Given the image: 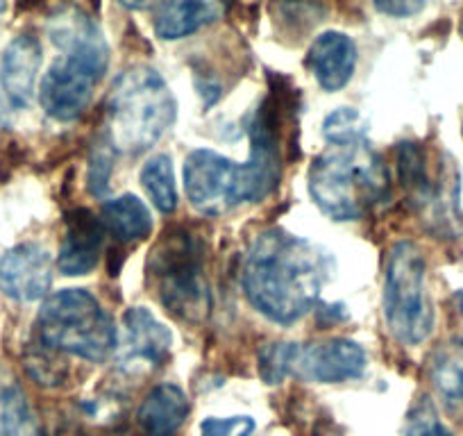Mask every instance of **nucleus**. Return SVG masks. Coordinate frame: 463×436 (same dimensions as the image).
Masks as SVG:
<instances>
[{
  "instance_id": "nucleus-1",
  "label": "nucleus",
  "mask_w": 463,
  "mask_h": 436,
  "mask_svg": "<svg viewBox=\"0 0 463 436\" xmlns=\"http://www.w3.org/2000/svg\"><path fill=\"white\" fill-rule=\"evenodd\" d=\"M288 100L273 93L252 117L250 157L237 164L213 150L189 153L182 168L186 198L204 216H218L243 203H260L282 177V132Z\"/></svg>"
},
{
  "instance_id": "nucleus-2",
  "label": "nucleus",
  "mask_w": 463,
  "mask_h": 436,
  "mask_svg": "<svg viewBox=\"0 0 463 436\" xmlns=\"http://www.w3.org/2000/svg\"><path fill=\"white\" fill-rule=\"evenodd\" d=\"M332 273V257L287 230H269L252 242L241 284L260 314L275 323H296L314 309Z\"/></svg>"
},
{
  "instance_id": "nucleus-3",
  "label": "nucleus",
  "mask_w": 463,
  "mask_h": 436,
  "mask_svg": "<svg viewBox=\"0 0 463 436\" xmlns=\"http://www.w3.org/2000/svg\"><path fill=\"white\" fill-rule=\"evenodd\" d=\"M386 164L366 139L329 146L309 168V194L334 221H357L389 195Z\"/></svg>"
},
{
  "instance_id": "nucleus-4",
  "label": "nucleus",
  "mask_w": 463,
  "mask_h": 436,
  "mask_svg": "<svg viewBox=\"0 0 463 436\" xmlns=\"http://www.w3.org/2000/svg\"><path fill=\"white\" fill-rule=\"evenodd\" d=\"M177 102L157 71L135 66L116 78L107 98V139L118 153L153 148L175 123Z\"/></svg>"
},
{
  "instance_id": "nucleus-5",
  "label": "nucleus",
  "mask_w": 463,
  "mask_h": 436,
  "mask_svg": "<svg viewBox=\"0 0 463 436\" xmlns=\"http://www.w3.org/2000/svg\"><path fill=\"white\" fill-rule=\"evenodd\" d=\"M204 248L184 228L164 232L148 257V284L157 300L175 318L198 323L212 309V291L204 275Z\"/></svg>"
},
{
  "instance_id": "nucleus-6",
  "label": "nucleus",
  "mask_w": 463,
  "mask_h": 436,
  "mask_svg": "<svg viewBox=\"0 0 463 436\" xmlns=\"http://www.w3.org/2000/svg\"><path fill=\"white\" fill-rule=\"evenodd\" d=\"M37 335L43 348L89 362H105L118 344L111 316L84 289H64L46 298L39 309Z\"/></svg>"
},
{
  "instance_id": "nucleus-7",
  "label": "nucleus",
  "mask_w": 463,
  "mask_h": 436,
  "mask_svg": "<svg viewBox=\"0 0 463 436\" xmlns=\"http://www.w3.org/2000/svg\"><path fill=\"white\" fill-rule=\"evenodd\" d=\"M61 57L43 75L39 100L48 117L57 121H75L84 114L93 89L109 64V48L96 21L84 24L73 37L61 43Z\"/></svg>"
},
{
  "instance_id": "nucleus-8",
  "label": "nucleus",
  "mask_w": 463,
  "mask_h": 436,
  "mask_svg": "<svg viewBox=\"0 0 463 436\" xmlns=\"http://www.w3.org/2000/svg\"><path fill=\"white\" fill-rule=\"evenodd\" d=\"M384 316L391 335L407 346L422 344L434 327V307L425 282V260L409 242L398 243L389 255Z\"/></svg>"
},
{
  "instance_id": "nucleus-9",
  "label": "nucleus",
  "mask_w": 463,
  "mask_h": 436,
  "mask_svg": "<svg viewBox=\"0 0 463 436\" xmlns=\"http://www.w3.org/2000/svg\"><path fill=\"white\" fill-rule=\"evenodd\" d=\"M366 350L353 339H325L298 348L293 375L305 380L338 384V382L357 380L366 371Z\"/></svg>"
},
{
  "instance_id": "nucleus-10",
  "label": "nucleus",
  "mask_w": 463,
  "mask_h": 436,
  "mask_svg": "<svg viewBox=\"0 0 463 436\" xmlns=\"http://www.w3.org/2000/svg\"><path fill=\"white\" fill-rule=\"evenodd\" d=\"M52 284V260L46 248L21 243L0 260V289L12 300H42Z\"/></svg>"
},
{
  "instance_id": "nucleus-11",
  "label": "nucleus",
  "mask_w": 463,
  "mask_h": 436,
  "mask_svg": "<svg viewBox=\"0 0 463 436\" xmlns=\"http://www.w3.org/2000/svg\"><path fill=\"white\" fill-rule=\"evenodd\" d=\"M105 243V228L91 209L66 213V234L61 242L57 269L64 275H87L98 266Z\"/></svg>"
},
{
  "instance_id": "nucleus-12",
  "label": "nucleus",
  "mask_w": 463,
  "mask_h": 436,
  "mask_svg": "<svg viewBox=\"0 0 463 436\" xmlns=\"http://www.w3.org/2000/svg\"><path fill=\"white\" fill-rule=\"evenodd\" d=\"M307 66L325 91H338L350 82L357 66V46L345 33L318 34L307 51Z\"/></svg>"
},
{
  "instance_id": "nucleus-13",
  "label": "nucleus",
  "mask_w": 463,
  "mask_h": 436,
  "mask_svg": "<svg viewBox=\"0 0 463 436\" xmlns=\"http://www.w3.org/2000/svg\"><path fill=\"white\" fill-rule=\"evenodd\" d=\"M42 43L33 34H19L3 55V89L14 107H28L34 96L39 69H42Z\"/></svg>"
},
{
  "instance_id": "nucleus-14",
  "label": "nucleus",
  "mask_w": 463,
  "mask_h": 436,
  "mask_svg": "<svg viewBox=\"0 0 463 436\" xmlns=\"http://www.w3.org/2000/svg\"><path fill=\"white\" fill-rule=\"evenodd\" d=\"M189 416V400L173 382L153 386L137 412V422L146 436H173Z\"/></svg>"
},
{
  "instance_id": "nucleus-15",
  "label": "nucleus",
  "mask_w": 463,
  "mask_h": 436,
  "mask_svg": "<svg viewBox=\"0 0 463 436\" xmlns=\"http://www.w3.org/2000/svg\"><path fill=\"white\" fill-rule=\"evenodd\" d=\"M128 359L137 364L157 366L168 357L173 346V335L166 325L159 323L153 311L146 307H132L126 314Z\"/></svg>"
},
{
  "instance_id": "nucleus-16",
  "label": "nucleus",
  "mask_w": 463,
  "mask_h": 436,
  "mask_svg": "<svg viewBox=\"0 0 463 436\" xmlns=\"http://www.w3.org/2000/svg\"><path fill=\"white\" fill-rule=\"evenodd\" d=\"M222 7L218 3H159L157 14H155V33L164 42H175L189 34L198 33L204 25L213 24L221 16Z\"/></svg>"
},
{
  "instance_id": "nucleus-17",
  "label": "nucleus",
  "mask_w": 463,
  "mask_h": 436,
  "mask_svg": "<svg viewBox=\"0 0 463 436\" xmlns=\"http://www.w3.org/2000/svg\"><path fill=\"white\" fill-rule=\"evenodd\" d=\"M100 223L118 242H139L153 232V213L137 195L126 194L102 204Z\"/></svg>"
},
{
  "instance_id": "nucleus-18",
  "label": "nucleus",
  "mask_w": 463,
  "mask_h": 436,
  "mask_svg": "<svg viewBox=\"0 0 463 436\" xmlns=\"http://www.w3.org/2000/svg\"><path fill=\"white\" fill-rule=\"evenodd\" d=\"M398 177L413 203L430 204L439 194V186L430 177L427 155L420 148V144L404 141L398 146Z\"/></svg>"
},
{
  "instance_id": "nucleus-19",
  "label": "nucleus",
  "mask_w": 463,
  "mask_h": 436,
  "mask_svg": "<svg viewBox=\"0 0 463 436\" xmlns=\"http://www.w3.org/2000/svg\"><path fill=\"white\" fill-rule=\"evenodd\" d=\"M141 185H144L146 194L150 195V200H153V204L159 212H175L180 198H177L175 171H173V162L168 155H155L153 159L144 164V168H141Z\"/></svg>"
},
{
  "instance_id": "nucleus-20",
  "label": "nucleus",
  "mask_w": 463,
  "mask_h": 436,
  "mask_svg": "<svg viewBox=\"0 0 463 436\" xmlns=\"http://www.w3.org/2000/svg\"><path fill=\"white\" fill-rule=\"evenodd\" d=\"M431 380L445 398L463 400V336L449 341L436 353Z\"/></svg>"
},
{
  "instance_id": "nucleus-21",
  "label": "nucleus",
  "mask_w": 463,
  "mask_h": 436,
  "mask_svg": "<svg viewBox=\"0 0 463 436\" xmlns=\"http://www.w3.org/2000/svg\"><path fill=\"white\" fill-rule=\"evenodd\" d=\"M0 436H43L28 400L16 386L0 393Z\"/></svg>"
},
{
  "instance_id": "nucleus-22",
  "label": "nucleus",
  "mask_w": 463,
  "mask_h": 436,
  "mask_svg": "<svg viewBox=\"0 0 463 436\" xmlns=\"http://www.w3.org/2000/svg\"><path fill=\"white\" fill-rule=\"evenodd\" d=\"M298 357V344H269L260 353V373L266 384H279L293 375Z\"/></svg>"
},
{
  "instance_id": "nucleus-23",
  "label": "nucleus",
  "mask_w": 463,
  "mask_h": 436,
  "mask_svg": "<svg viewBox=\"0 0 463 436\" xmlns=\"http://www.w3.org/2000/svg\"><path fill=\"white\" fill-rule=\"evenodd\" d=\"M323 135L332 146L353 144V141L366 139V126H364V118L359 117V112H354L350 107H343V109H336L325 118Z\"/></svg>"
},
{
  "instance_id": "nucleus-24",
  "label": "nucleus",
  "mask_w": 463,
  "mask_h": 436,
  "mask_svg": "<svg viewBox=\"0 0 463 436\" xmlns=\"http://www.w3.org/2000/svg\"><path fill=\"white\" fill-rule=\"evenodd\" d=\"M404 436H452V431L439 421L434 407L422 400V403H418V407L413 409L411 416H409Z\"/></svg>"
},
{
  "instance_id": "nucleus-25",
  "label": "nucleus",
  "mask_w": 463,
  "mask_h": 436,
  "mask_svg": "<svg viewBox=\"0 0 463 436\" xmlns=\"http://www.w3.org/2000/svg\"><path fill=\"white\" fill-rule=\"evenodd\" d=\"M255 421L250 416L204 418L200 422V436H252Z\"/></svg>"
},
{
  "instance_id": "nucleus-26",
  "label": "nucleus",
  "mask_w": 463,
  "mask_h": 436,
  "mask_svg": "<svg viewBox=\"0 0 463 436\" xmlns=\"http://www.w3.org/2000/svg\"><path fill=\"white\" fill-rule=\"evenodd\" d=\"M51 353L52 350L43 348V350H39V353L30 355L28 362H25L28 373L39 382V384L55 386V384H60L66 375L64 368L60 366V362H55V359L51 357Z\"/></svg>"
},
{
  "instance_id": "nucleus-27",
  "label": "nucleus",
  "mask_w": 463,
  "mask_h": 436,
  "mask_svg": "<svg viewBox=\"0 0 463 436\" xmlns=\"http://www.w3.org/2000/svg\"><path fill=\"white\" fill-rule=\"evenodd\" d=\"M111 173V157L109 148L100 150L91 157L89 164V186H91L93 195H102L107 191V182H109Z\"/></svg>"
},
{
  "instance_id": "nucleus-28",
  "label": "nucleus",
  "mask_w": 463,
  "mask_h": 436,
  "mask_svg": "<svg viewBox=\"0 0 463 436\" xmlns=\"http://www.w3.org/2000/svg\"><path fill=\"white\" fill-rule=\"evenodd\" d=\"M425 7V3H404V0H391V3H375V10L382 14L395 16V19H404V16H411L416 12H420Z\"/></svg>"
},
{
  "instance_id": "nucleus-29",
  "label": "nucleus",
  "mask_w": 463,
  "mask_h": 436,
  "mask_svg": "<svg viewBox=\"0 0 463 436\" xmlns=\"http://www.w3.org/2000/svg\"><path fill=\"white\" fill-rule=\"evenodd\" d=\"M457 302H458V307H461V311H463V291L457 293Z\"/></svg>"
},
{
  "instance_id": "nucleus-30",
  "label": "nucleus",
  "mask_w": 463,
  "mask_h": 436,
  "mask_svg": "<svg viewBox=\"0 0 463 436\" xmlns=\"http://www.w3.org/2000/svg\"><path fill=\"white\" fill-rule=\"evenodd\" d=\"M5 10H7L5 3H0V14H3V12H5Z\"/></svg>"
},
{
  "instance_id": "nucleus-31",
  "label": "nucleus",
  "mask_w": 463,
  "mask_h": 436,
  "mask_svg": "<svg viewBox=\"0 0 463 436\" xmlns=\"http://www.w3.org/2000/svg\"><path fill=\"white\" fill-rule=\"evenodd\" d=\"M461 34H463V24H461Z\"/></svg>"
}]
</instances>
